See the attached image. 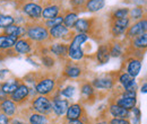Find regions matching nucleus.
<instances>
[{
	"label": "nucleus",
	"instance_id": "obj_1",
	"mask_svg": "<svg viewBox=\"0 0 147 124\" xmlns=\"http://www.w3.org/2000/svg\"><path fill=\"white\" fill-rule=\"evenodd\" d=\"M30 41L35 45H44L51 42L49 29L42 24V21H31L26 24V34Z\"/></svg>",
	"mask_w": 147,
	"mask_h": 124
},
{
	"label": "nucleus",
	"instance_id": "obj_2",
	"mask_svg": "<svg viewBox=\"0 0 147 124\" xmlns=\"http://www.w3.org/2000/svg\"><path fill=\"white\" fill-rule=\"evenodd\" d=\"M19 14H22L27 19L28 23L31 21H41L42 20V2L36 0H18L17 3Z\"/></svg>",
	"mask_w": 147,
	"mask_h": 124
},
{
	"label": "nucleus",
	"instance_id": "obj_3",
	"mask_svg": "<svg viewBox=\"0 0 147 124\" xmlns=\"http://www.w3.org/2000/svg\"><path fill=\"white\" fill-rule=\"evenodd\" d=\"M90 40V35L84 33H75L73 38L68 43V58L71 61H82L85 58L83 50L84 44Z\"/></svg>",
	"mask_w": 147,
	"mask_h": 124
},
{
	"label": "nucleus",
	"instance_id": "obj_4",
	"mask_svg": "<svg viewBox=\"0 0 147 124\" xmlns=\"http://www.w3.org/2000/svg\"><path fill=\"white\" fill-rule=\"evenodd\" d=\"M35 90L37 95L51 97L58 89V79L52 74H37Z\"/></svg>",
	"mask_w": 147,
	"mask_h": 124
},
{
	"label": "nucleus",
	"instance_id": "obj_5",
	"mask_svg": "<svg viewBox=\"0 0 147 124\" xmlns=\"http://www.w3.org/2000/svg\"><path fill=\"white\" fill-rule=\"evenodd\" d=\"M28 109L50 116L52 114V101L49 96L36 95L30 101Z\"/></svg>",
	"mask_w": 147,
	"mask_h": 124
},
{
	"label": "nucleus",
	"instance_id": "obj_6",
	"mask_svg": "<svg viewBox=\"0 0 147 124\" xmlns=\"http://www.w3.org/2000/svg\"><path fill=\"white\" fill-rule=\"evenodd\" d=\"M42 20L55 18L65 11L63 3L58 0H45L42 3Z\"/></svg>",
	"mask_w": 147,
	"mask_h": 124
},
{
	"label": "nucleus",
	"instance_id": "obj_7",
	"mask_svg": "<svg viewBox=\"0 0 147 124\" xmlns=\"http://www.w3.org/2000/svg\"><path fill=\"white\" fill-rule=\"evenodd\" d=\"M115 80L117 78L114 77L113 73H107V74H102L98 77L93 78L91 84L93 87L96 89V91H110L114 88L115 85Z\"/></svg>",
	"mask_w": 147,
	"mask_h": 124
},
{
	"label": "nucleus",
	"instance_id": "obj_8",
	"mask_svg": "<svg viewBox=\"0 0 147 124\" xmlns=\"http://www.w3.org/2000/svg\"><path fill=\"white\" fill-rule=\"evenodd\" d=\"M131 25V20L129 17L120 18V19H110V34L113 38H120L126 34L129 26Z\"/></svg>",
	"mask_w": 147,
	"mask_h": 124
},
{
	"label": "nucleus",
	"instance_id": "obj_9",
	"mask_svg": "<svg viewBox=\"0 0 147 124\" xmlns=\"http://www.w3.org/2000/svg\"><path fill=\"white\" fill-rule=\"evenodd\" d=\"M9 98H10L14 103H16L18 106H24V105H26V104L30 103V101L32 99V98H31V94H30V88H28V86H27L25 82H23V80H22V82L19 84V86L16 88V90L9 96Z\"/></svg>",
	"mask_w": 147,
	"mask_h": 124
},
{
	"label": "nucleus",
	"instance_id": "obj_10",
	"mask_svg": "<svg viewBox=\"0 0 147 124\" xmlns=\"http://www.w3.org/2000/svg\"><path fill=\"white\" fill-rule=\"evenodd\" d=\"M49 34H50L51 41H62V42L69 43L73 36L75 35V32L73 29H69L68 27H66L63 24H60L50 28Z\"/></svg>",
	"mask_w": 147,
	"mask_h": 124
},
{
	"label": "nucleus",
	"instance_id": "obj_11",
	"mask_svg": "<svg viewBox=\"0 0 147 124\" xmlns=\"http://www.w3.org/2000/svg\"><path fill=\"white\" fill-rule=\"evenodd\" d=\"M50 98L52 101V114H55L57 117L65 116L68 107L70 105V102L68 99L61 97L59 94V90H57Z\"/></svg>",
	"mask_w": 147,
	"mask_h": 124
},
{
	"label": "nucleus",
	"instance_id": "obj_12",
	"mask_svg": "<svg viewBox=\"0 0 147 124\" xmlns=\"http://www.w3.org/2000/svg\"><path fill=\"white\" fill-rule=\"evenodd\" d=\"M85 73V69L80 63H77L76 61L71 62V60L69 62H67L65 64V68L62 70V77L65 79H73L77 80L80 79Z\"/></svg>",
	"mask_w": 147,
	"mask_h": 124
},
{
	"label": "nucleus",
	"instance_id": "obj_13",
	"mask_svg": "<svg viewBox=\"0 0 147 124\" xmlns=\"http://www.w3.org/2000/svg\"><path fill=\"white\" fill-rule=\"evenodd\" d=\"M36 49V45L30 41L27 37H20L16 41L14 45V52L16 55H23V56H30L34 53Z\"/></svg>",
	"mask_w": 147,
	"mask_h": 124
},
{
	"label": "nucleus",
	"instance_id": "obj_14",
	"mask_svg": "<svg viewBox=\"0 0 147 124\" xmlns=\"http://www.w3.org/2000/svg\"><path fill=\"white\" fill-rule=\"evenodd\" d=\"M18 40V37L13 35H7L3 34L2 32L0 33V52L2 54V59L13 55H16L14 52V45L16 43V41Z\"/></svg>",
	"mask_w": 147,
	"mask_h": 124
},
{
	"label": "nucleus",
	"instance_id": "obj_15",
	"mask_svg": "<svg viewBox=\"0 0 147 124\" xmlns=\"http://www.w3.org/2000/svg\"><path fill=\"white\" fill-rule=\"evenodd\" d=\"M147 32V16H145L144 18L137 20V21H134L131 23V25L129 26V28L126 32V40L130 41L131 38L136 37V36L140 35L143 33H146Z\"/></svg>",
	"mask_w": 147,
	"mask_h": 124
},
{
	"label": "nucleus",
	"instance_id": "obj_16",
	"mask_svg": "<svg viewBox=\"0 0 147 124\" xmlns=\"http://www.w3.org/2000/svg\"><path fill=\"white\" fill-rule=\"evenodd\" d=\"M49 53L57 59H67L68 58V43L62 41H55L49 44Z\"/></svg>",
	"mask_w": 147,
	"mask_h": 124
},
{
	"label": "nucleus",
	"instance_id": "obj_17",
	"mask_svg": "<svg viewBox=\"0 0 147 124\" xmlns=\"http://www.w3.org/2000/svg\"><path fill=\"white\" fill-rule=\"evenodd\" d=\"M95 25V18H78L75 23L73 31L75 33H84L87 35H91L94 29Z\"/></svg>",
	"mask_w": 147,
	"mask_h": 124
},
{
	"label": "nucleus",
	"instance_id": "obj_18",
	"mask_svg": "<svg viewBox=\"0 0 147 124\" xmlns=\"http://www.w3.org/2000/svg\"><path fill=\"white\" fill-rule=\"evenodd\" d=\"M86 116L85 107L82 103H71L67 112H66V121H75V120H80Z\"/></svg>",
	"mask_w": 147,
	"mask_h": 124
},
{
	"label": "nucleus",
	"instance_id": "obj_19",
	"mask_svg": "<svg viewBox=\"0 0 147 124\" xmlns=\"http://www.w3.org/2000/svg\"><path fill=\"white\" fill-rule=\"evenodd\" d=\"M123 67H125V70H123L125 72H127L132 78H136L142 69V59L136 56H129L126 59Z\"/></svg>",
	"mask_w": 147,
	"mask_h": 124
},
{
	"label": "nucleus",
	"instance_id": "obj_20",
	"mask_svg": "<svg viewBox=\"0 0 147 124\" xmlns=\"http://www.w3.org/2000/svg\"><path fill=\"white\" fill-rule=\"evenodd\" d=\"M79 92H80V98L83 102L90 103V101H94L96 98V89L93 87L91 81H83L79 86Z\"/></svg>",
	"mask_w": 147,
	"mask_h": 124
},
{
	"label": "nucleus",
	"instance_id": "obj_21",
	"mask_svg": "<svg viewBox=\"0 0 147 124\" xmlns=\"http://www.w3.org/2000/svg\"><path fill=\"white\" fill-rule=\"evenodd\" d=\"M24 119L28 124H49L50 123V119L48 115L44 114H40L36 112L30 111L28 108L26 111H24Z\"/></svg>",
	"mask_w": 147,
	"mask_h": 124
},
{
	"label": "nucleus",
	"instance_id": "obj_22",
	"mask_svg": "<svg viewBox=\"0 0 147 124\" xmlns=\"http://www.w3.org/2000/svg\"><path fill=\"white\" fill-rule=\"evenodd\" d=\"M0 109H1V113L9 116L10 119L18 116L19 114V106L16 103H14L9 97L0 103Z\"/></svg>",
	"mask_w": 147,
	"mask_h": 124
},
{
	"label": "nucleus",
	"instance_id": "obj_23",
	"mask_svg": "<svg viewBox=\"0 0 147 124\" xmlns=\"http://www.w3.org/2000/svg\"><path fill=\"white\" fill-rule=\"evenodd\" d=\"M117 81L122 87L123 90H137V82L136 79L129 76L127 72L122 71L117 76Z\"/></svg>",
	"mask_w": 147,
	"mask_h": 124
},
{
	"label": "nucleus",
	"instance_id": "obj_24",
	"mask_svg": "<svg viewBox=\"0 0 147 124\" xmlns=\"http://www.w3.org/2000/svg\"><path fill=\"white\" fill-rule=\"evenodd\" d=\"M107 44H108V48H109V52H110L111 58H115V59L120 58L125 52V45L118 38H112Z\"/></svg>",
	"mask_w": 147,
	"mask_h": 124
},
{
	"label": "nucleus",
	"instance_id": "obj_25",
	"mask_svg": "<svg viewBox=\"0 0 147 124\" xmlns=\"http://www.w3.org/2000/svg\"><path fill=\"white\" fill-rule=\"evenodd\" d=\"M22 82V79H18V78H7L6 80H2L1 82H0V89L5 92V94H7L8 96H10L15 90L16 88L19 86V84Z\"/></svg>",
	"mask_w": 147,
	"mask_h": 124
},
{
	"label": "nucleus",
	"instance_id": "obj_26",
	"mask_svg": "<svg viewBox=\"0 0 147 124\" xmlns=\"http://www.w3.org/2000/svg\"><path fill=\"white\" fill-rule=\"evenodd\" d=\"M108 112L112 117H115V119H127V120H129L131 117V112L130 111L122 108L121 106L117 105L115 103H111L109 105Z\"/></svg>",
	"mask_w": 147,
	"mask_h": 124
},
{
	"label": "nucleus",
	"instance_id": "obj_27",
	"mask_svg": "<svg viewBox=\"0 0 147 124\" xmlns=\"http://www.w3.org/2000/svg\"><path fill=\"white\" fill-rule=\"evenodd\" d=\"M95 59L97 61L98 64H105L110 61L111 56L110 52H109V48H108V44L107 43H103L101 44L97 50H96V53H95Z\"/></svg>",
	"mask_w": 147,
	"mask_h": 124
},
{
	"label": "nucleus",
	"instance_id": "obj_28",
	"mask_svg": "<svg viewBox=\"0 0 147 124\" xmlns=\"http://www.w3.org/2000/svg\"><path fill=\"white\" fill-rule=\"evenodd\" d=\"M3 34H7V35H13L16 36V37H25L26 34V25H18V24H13L8 27H6L5 29L1 31Z\"/></svg>",
	"mask_w": 147,
	"mask_h": 124
},
{
	"label": "nucleus",
	"instance_id": "obj_29",
	"mask_svg": "<svg viewBox=\"0 0 147 124\" xmlns=\"http://www.w3.org/2000/svg\"><path fill=\"white\" fill-rule=\"evenodd\" d=\"M130 48L136 51H144L147 49V32L130 40Z\"/></svg>",
	"mask_w": 147,
	"mask_h": 124
},
{
	"label": "nucleus",
	"instance_id": "obj_30",
	"mask_svg": "<svg viewBox=\"0 0 147 124\" xmlns=\"http://www.w3.org/2000/svg\"><path fill=\"white\" fill-rule=\"evenodd\" d=\"M117 105L121 106L122 108L127 109V111H131L134 107L137 105V98H132V97H127V96H122L119 94V96L114 99V102Z\"/></svg>",
	"mask_w": 147,
	"mask_h": 124
},
{
	"label": "nucleus",
	"instance_id": "obj_31",
	"mask_svg": "<svg viewBox=\"0 0 147 124\" xmlns=\"http://www.w3.org/2000/svg\"><path fill=\"white\" fill-rule=\"evenodd\" d=\"M105 6V0H86L85 7H84V11L95 14L101 11Z\"/></svg>",
	"mask_w": 147,
	"mask_h": 124
},
{
	"label": "nucleus",
	"instance_id": "obj_32",
	"mask_svg": "<svg viewBox=\"0 0 147 124\" xmlns=\"http://www.w3.org/2000/svg\"><path fill=\"white\" fill-rule=\"evenodd\" d=\"M62 16H63L62 24L66 27H68L69 29H73L74 26H75V23L78 19V13L74 11L71 9H65V11L62 13Z\"/></svg>",
	"mask_w": 147,
	"mask_h": 124
},
{
	"label": "nucleus",
	"instance_id": "obj_33",
	"mask_svg": "<svg viewBox=\"0 0 147 124\" xmlns=\"http://www.w3.org/2000/svg\"><path fill=\"white\" fill-rule=\"evenodd\" d=\"M145 16H146L145 15V9L142 6H135L131 9H129V18H130L131 23L137 21V20L144 18Z\"/></svg>",
	"mask_w": 147,
	"mask_h": 124
},
{
	"label": "nucleus",
	"instance_id": "obj_34",
	"mask_svg": "<svg viewBox=\"0 0 147 124\" xmlns=\"http://www.w3.org/2000/svg\"><path fill=\"white\" fill-rule=\"evenodd\" d=\"M40 61H41V64L45 68V69H52L55 66V58L53 55H51L50 53L48 54H43L40 56Z\"/></svg>",
	"mask_w": 147,
	"mask_h": 124
},
{
	"label": "nucleus",
	"instance_id": "obj_35",
	"mask_svg": "<svg viewBox=\"0 0 147 124\" xmlns=\"http://www.w3.org/2000/svg\"><path fill=\"white\" fill-rule=\"evenodd\" d=\"M129 17L128 7H119L113 9L110 13V19H120V18Z\"/></svg>",
	"mask_w": 147,
	"mask_h": 124
},
{
	"label": "nucleus",
	"instance_id": "obj_36",
	"mask_svg": "<svg viewBox=\"0 0 147 124\" xmlns=\"http://www.w3.org/2000/svg\"><path fill=\"white\" fill-rule=\"evenodd\" d=\"M15 24V16L10 14H1L0 15V31L5 29L6 27Z\"/></svg>",
	"mask_w": 147,
	"mask_h": 124
},
{
	"label": "nucleus",
	"instance_id": "obj_37",
	"mask_svg": "<svg viewBox=\"0 0 147 124\" xmlns=\"http://www.w3.org/2000/svg\"><path fill=\"white\" fill-rule=\"evenodd\" d=\"M41 21H42V24H43L48 29H50V28L55 27L57 25L62 24V21H63V16H62V14H61V15H59V16H57V17H55V18L47 19V20H41Z\"/></svg>",
	"mask_w": 147,
	"mask_h": 124
},
{
	"label": "nucleus",
	"instance_id": "obj_38",
	"mask_svg": "<svg viewBox=\"0 0 147 124\" xmlns=\"http://www.w3.org/2000/svg\"><path fill=\"white\" fill-rule=\"evenodd\" d=\"M75 92H76V88H75V86H73V85H68V86L63 87L61 90H59L60 96L63 97V98H66V99H68V101L75 96Z\"/></svg>",
	"mask_w": 147,
	"mask_h": 124
},
{
	"label": "nucleus",
	"instance_id": "obj_39",
	"mask_svg": "<svg viewBox=\"0 0 147 124\" xmlns=\"http://www.w3.org/2000/svg\"><path fill=\"white\" fill-rule=\"evenodd\" d=\"M85 3H86V0H69L70 9L74 11H77L78 14L79 11H84Z\"/></svg>",
	"mask_w": 147,
	"mask_h": 124
},
{
	"label": "nucleus",
	"instance_id": "obj_40",
	"mask_svg": "<svg viewBox=\"0 0 147 124\" xmlns=\"http://www.w3.org/2000/svg\"><path fill=\"white\" fill-rule=\"evenodd\" d=\"M108 124H131V122L127 119H115L112 117Z\"/></svg>",
	"mask_w": 147,
	"mask_h": 124
},
{
	"label": "nucleus",
	"instance_id": "obj_41",
	"mask_svg": "<svg viewBox=\"0 0 147 124\" xmlns=\"http://www.w3.org/2000/svg\"><path fill=\"white\" fill-rule=\"evenodd\" d=\"M11 119L7 115H5L3 113H0V124H10Z\"/></svg>",
	"mask_w": 147,
	"mask_h": 124
},
{
	"label": "nucleus",
	"instance_id": "obj_42",
	"mask_svg": "<svg viewBox=\"0 0 147 124\" xmlns=\"http://www.w3.org/2000/svg\"><path fill=\"white\" fill-rule=\"evenodd\" d=\"M9 74H10V72H9L8 69H1L0 70V79L1 80H6Z\"/></svg>",
	"mask_w": 147,
	"mask_h": 124
},
{
	"label": "nucleus",
	"instance_id": "obj_43",
	"mask_svg": "<svg viewBox=\"0 0 147 124\" xmlns=\"http://www.w3.org/2000/svg\"><path fill=\"white\" fill-rule=\"evenodd\" d=\"M10 124H28L24 119H19V117H13L11 119V122H10Z\"/></svg>",
	"mask_w": 147,
	"mask_h": 124
},
{
	"label": "nucleus",
	"instance_id": "obj_44",
	"mask_svg": "<svg viewBox=\"0 0 147 124\" xmlns=\"http://www.w3.org/2000/svg\"><path fill=\"white\" fill-rule=\"evenodd\" d=\"M86 117L87 116H85V117H83V119H80V120H75V121H68L67 124H88L86 122Z\"/></svg>",
	"mask_w": 147,
	"mask_h": 124
},
{
	"label": "nucleus",
	"instance_id": "obj_45",
	"mask_svg": "<svg viewBox=\"0 0 147 124\" xmlns=\"http://www.w3.org/2000/svg\"><path fill=\"white\" fill-rule=\"evenodd\" d=\"M8 97H9V96H8L7 94H5V92H3V91H2L1 89H0V103H1L2 101H5V99H7Z\"/></svg>",
	"mask_w": 147,
	"mask_h": 124
},
{
	"label": "nucleus",
	"instance_id": "obj_46",
	"mask_svg": "<svg viewBox=\"0 0 147 124\" xmlns=\"http://www.w3.org/2000/svg\"><path fill=\"white\" fill-rule=\"evenodd\" d=\"M140 91H142V92H144V94H146V92H147V82H145V84L142 86Z\"/></svg>",
	"mask_w": 147,
	"mask_h": 124
},
{
	"label": "nucleus",
	"instance_id": "obj_47",
	"mask_svg": "<svg viewBox=\"0 0 147 124\" xmlns=\"http://www.w3.org/2000/svg\"><path fill=\"white\" fill-rule=\"evenodd\" d=\"M58 1H60V2H62V3H63V1H66V0H58Z\"/></svg>",
	"mask_w": 147,
	"mask_h": 124
},
{
	"label": "nucleus",
	"instance_id": "obj_48",
	"mask_svg": "<svg viewBox=\"0 0 147 124\" xmlns=\"http://www.w3.org/2000/svg\"><path fill=\"white\" fill-rule=\"evenodd\" d=\"M0 59H2V54H1V52H0Z\"/></svg>",
	"mask_w": 147,
	"mask_h": 124
},
{
	"label": "nucleus",
	"instance_id": "obj_49",
	"mask_svg": "<svg viewBox=\"0 0 147 124\" xmlns=\"http://www.w3.org/2000/svg\"><path fill=\"white\" fill-rule=\"evenodd\" d=\"M1 14H2V13H1V10H0V15H1Z\"/></svg>",
	"mask_w": 147,
	"mask_h": 124
},
{
	"label": "nucleus",
	"instance_id": "obj_50",
	"mask_svg": "<svg viewBox=\"0 0 147 124\" xmlns=\"http://www.w3.org/2000/svg\"><path fill=\"white\" fill-rule=\"evenodd\" d=\"M8 1H11V0H8Z\"/></svg>",
	"mask_w": 147,
	"mask_h": 124
},
{
	"label": "nucleus",
	"instance_id": "obj_51",
	"mask_svg": "<svg viewBox=\"0 0 147 124\" xmlns=\"http://www.w3.org/2000/svg\"><path fill=\"white\" fill-rule=\"evenodd\" d=\"M0 113H1V109H0Z\"/></svg>",
	"mask_w": 147,
	"mask_h": 124
},
{
	"label": "nucleus",
	"instance_id": "obj_52",
	"mask_svg": "<svg viewBox=\"0 0 147 124\" xmlns=\"http://www.w3.org/2000/svg\"><path fill=\"white\" fill-rule=\"evenodd\" d=\"M49 124H50V123H49Z\"/></svg>",
	"mask_w": 147,
	"mask_h": 124
}]
</instances>
